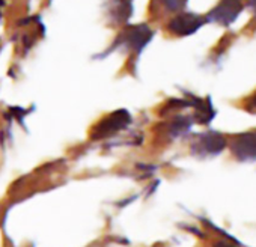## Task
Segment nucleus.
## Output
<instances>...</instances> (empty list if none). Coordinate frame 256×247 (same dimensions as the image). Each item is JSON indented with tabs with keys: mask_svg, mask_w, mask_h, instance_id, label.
<instances>
[{
	"mask_svg": "<svg viewBox=\"0 0 256 247\" xmlns=\"http://www.w3.org/2000/svg\"><path fill=\"white\" fill-rule=\"evenodd\" d=\"M244 10L242 0H220V2L205 16L206 23H217L230 26Z\"/></svg>",
	"mask_w": 256,
	"mask_h": 247,
	"instance_id": "obj_1",
	"label": "nucleus"
},
{
	"mask_svg": "<svg viewBox=\"0 0 256 247\" xmlns=\"http://www.w3.org/2000/svg\"><path fill=\"white\" fill-rule=\"evenodd\" d=\"M205 23H206L205 16H199L193 12H182L170 20V23L168 24V29L176 36H187V35H193L194 32H198Z\"/></svg>",
	"mask_w": 256,
	"mask_h": 247,
	"instance_id": "obj_2",
	"label": "nucleus"
},
{
	"mask_svg": "<svg viewBox=\"0 0 256 247\" xmlns=\"http://www.w3.org/2000/svg\"><path fill=\"white\" fill-rule=\"evenodd\" d=\"M232 154L240 160L256 158V132L242 133L234 138L230 144Z\"/></svg>",
	"mask_w": 256,
	"mask_h": 247,
	"instance_id": "obj_3",
	"label": "nucleus"
},
{
	"mask_svg": "<svg viewBox=\"0 0 256 247\" xmlns=\"http://www.w3.org/2000/svg\"><path fill=\"white\" fill-rule=\"evenodd\" d=\"M151 36H152V32L150 30L146 24L128 28V30H125L122 35L126 46H130L132 48H138V50H142L148 44Z\"/></svg>",
	"mask_w": 256,
	"mask_h": 247,
	"instance_id": "obj_4",
	"label": "nucleus"
},
{
	"mask_svg": "<svg viewBox=\"0 0 256 247\" xmlns=\"http://www.w3.org/2000/svg\"><path fill=\"white\" fill-rule=\"evenodd\" d=\"M200 145L208 154H220L226 146V139L220 133H206L200 138Z\"/></svg>",
	"mask_w": 256,
	"mask_h": 247,
	"instance_id": "obj_5",
	"label": "nucleus"
},
{
	"mask_svg": "<svg viewBox=\"0 0 256 247\" xmlns=\"http://www.w3.org/2000/svg\"><path fill=\"white\" fill-rule=\"evenodd\" d=\"M158 4L168 11V12H175V11H181L187 0H158Z\"/></svg>",
	"mask_w": 256,
	"mask_h": 247,
	"instance_id": "obj_6",
	"label": "nucleus"
},
{
	"mask_svg": "<svg viewBox=\"0 0 256 247\" xmlns=\"http://www.w3.org/2000/svg\"><path fill=\"white\" fill-rule=\"evenodd\" d=\"M246 6L253 12V20L252 22H256V0H247Z\"/></svg>",
	"mask_w": 256,
	"mask_h": 247,
	"instance_id": "obj_7",
	"label": "nucleus"
},
{
	"mask_svg": "<svg viewBox=\"0 0 256 247\" xmlns=\"http://www.w3.org/2000/svg\"><path fill=\"white\" fill-rule=\"evenodd\" d=\"M247 101H248V106H247V107H248L250 110L256 112V92H254V94L247 100Z\"/></svg>",
	"mask_w": 256,
	"mask_h": 247,
	"instance_id": "obj_8",
	"label": "nucleus"
},
{
	"mask_svg": "<svg viewBox=\"0 0 256 247\" xmlns=\"http://www.w3.org/2000/svg\"><path fill=\"white\" fill-rule=\"evenodd\" d=\"M214 247H236V246L229 242V241H218V242L214 244Z\"/></svg>",
	"mask_w": 256,
	"mask_h": 247,
	"instance_id": "obj_9",
	"label": "nucleus"
}]
</instances>
